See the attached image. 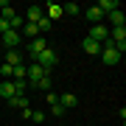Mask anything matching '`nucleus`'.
<instances>
[{
  "instance_id": "nucleus-4",
  "label": "nucleus",
  "mask_w": 126,
  "mask_h": 126,
  "mask_svg": "<svg viewBox=\"0 0 126 126\" xmlns=\"http://www.w3.org/2000/svg\"><path fill=\"white\" fill-rule=\"evenodd\" d=\"M45 48H48V39H42V36H36V39L28 42V53H31V59H36Z\"/></svg>"
},
{
  "instance_id": "nucleus-28",
  "label": "nucleus",
  "mask_w": 126,
  "mask_h": 126,
  "mask_svg": "<svg viewBox=\"0 0 126 126\" xmlns=\"http://www.w3.org/2000/svg\"><path fill=\"white\" fill-rule=\"evenodd\" d=\"M36 28H39V34H42V31H48V28H50V20H48V17H42L39 23H36Z\"/></svg>"
},
{
  "instance_id": "nucleus-12",
  "label": "nucleus",
  "mask_w": 126,
  "mask_h": 126,
  "mask_svg": "<svg viewBox=\"0 0 126 126\" xmlns=\"http://www.w3.org/2000/svg\"><path fill=\"white\" fill-rule=\"evenodd\" d=\"M20 36H28V42H31V39H36V36H39V28H36L34 23H25L23 28H20Z\"/></svg>"
},
{
  "instance_id": "nucleus-10",
  "label": "nucleus",
  "mask_w": 126,
  "mask_h": 126,
  "mask_svg": "<svg viewBox=\"0 0 126 126\" xmlns=\"http://www.w3.org/2000/svg\"><path fill=\"white\" fill-rule=\"evenodd\" d=\"M84 17L90 20L93 25H101V20H104V11L98 9V6H93V9H87V11H84Z\"/></svg>"
},
{
  "instance_id": "nucleus-24",
  "label": "nucleus",
  "mask_w": 126,
  "mask_h": 126,
  "mask_svg": "<svg viewBox=\"0 0 126 126\" xmlns=\"http://www.w3.org/2000/svg\"><path fill=\"white\" fill-rule=\"evenodd\" d=\"M45 104H48V107L59 104V95H56V93H45Z\"/></svg>"
},
{
  "instance_id": "nucleus-3",
  "label": "nucleus",
  "mask_w": 126,
  "mask_h": 126,
  "mask_svg": "<svg viewBox=\"0 0 126 126\" xmlns=\"http://www.w3.org/2000/svg\"><path fill=\"white\" fill-rule=\"evenodd\" d=\"M101 62L112 67V64H118V62H121V53H118L115 48H101Z\"/></svg>"
},
{
  "instance_id": "nucleus-16",
  "label": "nucleus",
  "mask_w": 126,
  "mask_h": 126,
  "mask_svg": "<svg viewBox=\"0 0 126 126\" xmlns=\"http://www.w3.org/2000/svg\"><path fill=\"white\" fill-rule=\"evenodd\" d=\"M11 17H14V9L6 0H0V20H6V23H11Z\"/></svg>"
},
{
  "instance_id": "nucleus-23",
  "label": "nucleus",
  "mask_w": 126,
  "mask_h": 126,
  "mask_svg": "<svg viewBox=\"0 0 126 126\" xmlns=\"http://www.w3.org/2000/svg\"><path fill=\"white\" fill-rule=\"evenodd\" d=\"M0 76H6V81H9V76H14V67L6 62H0Z\"/></svg>"
},
{
  "instance_id": "nucleus-22",
  "label": "nucleus",
  "mask_w": 126,
  "mask_h": 126,
  "mask_svg": "<svg viewBox=\"0 0 126 126\" xmlns=\"http://www.w3.org/2000/svg\"><path fill=\"white\" fill-rule=\"evenodd\" d=\"M62 11H64V14H73V17H79L81 9H79V3H67V6H62Z\"/></svg>"
},
{
  "instance_id": "nucleus-11",
  "label": "nucleus",
  "mask_w": 126,
  "mask_h": 126,
  "mask_svg": "<svg viewBox=\"0 0 126 126\" xmlns=\"http://www.w3.org/2000/svg\"><path fill=\"white\" fill-rule=\"evenodd\" d=\"M42 11H45V17H48V20H59V17L64 14V11H62V6H59V3H48V6H45Z\"/></svg>"
},
{
  "instance_id": "nucleus-19",
  "label": "nucleus",
  "mask_w": 126,
  "mask_h": 126,
  "mask_svg": "<svg viewBox=\"0 0 126 126\" xmlns=\"http://www.w3.org/2000/svg\"><path fill=\"white\" fill-rule=\"evenodd\" d=\"M59 104H62L64 109H70V107H76V95H73V93H64V95H59Z\"/></svg>"
},
{
  "instance_id": "nucleus-7",
  "label": "nucleus",
  "mask_w": 126,
  "mask_h": 126,
  "mask_svg": "<svg viewBox=\"0 0 126 126\" xmlns=\"http://www.w3.org/2000/svg\"><path fill=\"white\" fill-rule=\"evenodd\" d=\"M109 39H112V45L126 42V25H115V28H109Z\"/></svg>"
},
{
  "instance_id": "nucleus-13",
  "label": "nucleus",
  "mask_w": 126,
  "mask_h": 126,
  "mask_svg": "<svg viewBox=\"0 0 126 126\" xmlns=\"http://www.w3.org/2000/svg\"><path fill=\"white\" fill-rule=\"evenodd\" d=\"M14 95H17L14 93V81H0V98L9 101V98H14Z\"/></svg>"
},
{
  "instance_id": "nucleus-17",
  "label": "nucleus",
  "mask_w": 126,
  "mask_h": 126,
  "mask_svg": "<svg viewBox=\"0 0 126 126\" xmlns=\"http://www.w3.org/2000/svg\"><path fill=\"white\" fill-rule=\"evenodd\" d=\"M6 64H11V67L23 64V53H20V50H9V53H6Z\"/></svg>"
},
{
  "instance_id": "nucleus-21",
  "label": "nucleus",
  "mask_w": 126,
  "mask_h": 126,
  "mask_svg": "<svg viewBox=\"0 0 126 126\" xmlns=\"http://www.w3.org/2000/svg\"><path fill=\"white\" fill-rule=\"evenodd\" d=\"M34 87H39V90H42V93H50V76H42V79H39V81H36V84H34Z\"/></svg>"
},
{
  "instance_id": "nucleus-5",
  "label": "nucleus",
  "mask_w": 126,
  "mask_h": 126,
  "mask_svg": "<svg viewBox=\"0 0 126 126\" xmlns=\"http://www.w3.org/2000/svg\"><path fill=\"white\" fill-rule=\"evenodd\" d=\"M0 36H3V45L9 48V50H17V45H20V31H11V28H9V31L0 34Z\"/></svg>"
},
{
  "instance_id": "nucleus-25",
  "label": "nucleus",
  "mask_w": 126,
  "mask_h": 126,
  "mask_svg": "<svg viewBox=\"0 0 126 126\" xmlns=\"http://www.w3.org/2000/svg\"><path fill=\"white\" fill-rule=\"evenodd\" d=\"M50 112H53L56 118H62L64 112H67V109H64V107H62V104H53V107H50Z\"/></svg>"
},
{
  "instance_id": "nucleus-14",
  "label": "nucleus",
  "mask_w": 126,
  "mask_h": 126,
  "mask_svg": "<svg viewBox=\"0 0 126 126\" xmlns=\"http://www.w3.org/2000/svg\"><path fill=\"white\" fill-rule=\"evenodd\" d=\"M107 17L112 20V28H115V25H123V23H126V14H123V9H115V11H109Z\"/></svg>"
},
{
  "instance_id": "nucleus-26",
  "label": "nucleus",
  "mask_w": 126,
  "mask_h": 126,
  "mask_svg": "<svg viewBox=\"0 0 126 126\" xmlns=\"http://www.w3.org/2000/svg\"><path fill=\"white\" fill-rule=\"evenodd\" d=\"M17 79H25V64H17V67H14V81Z\"/></svg>"
},
{
  "instance_id": "nucleus-20",
  "label": "nucleus",
  "mask_w": 126,
  "mask_h": 126,
  "mask_svg": "<svg viewBox=\"0 0 126 126\" xmlns=\"http://www.w3.org/2000/svg\"><path fill=\"white\" fill-rule=\"evenodd\" d=\"M25 90H28V81L25 79H17V81H14V93H17V95H25Z\"/></svg>"
},
{
  "instance_id": "nucleus-29",
  "label": "nucleus",
  "mask_w": 126,
  "mask_h": 126,
  "mask_svg": "<svg viewBox=\"0 0 126 126\" xmlns=\"http://www.w3.org/2000/svg\"><path fill=\"white\" fill-rule=\"evenodd\" d=\"M9 31V23H6V20H0V34H6Z\"/></svg>"
},
{
  "instance_id": "nucleus-27",
  "label": "nucleus",
  "mask_w": 126,
  "mask_h": 126,
  "mask_svg": "<svg viewBox=\"0 0 126 126\" xmlns=\"http://www.w3.org/2000/svg\"><path fill=\"white\" fill-rule=\"evenodd\" d=\"M28 121H31V123H45V115H42V112H31Z\"/></svg>"
},
{
  "instance_id": "nucleus-2",
  "label": "nucleus",
  "mask_w": 126,
  "mask_h": 126,
  "mask_svg": "<svg viewBox=\"0 0 126 126\" xmlns=\"http://www.w3.org/2000/svg\"><path fill=\"white\" fill-rule=\"evenodd\" d=\"M42 76H50V70L39 67V64H36V62H31V64H28V67H25V81L31 79V87H34V84H36V81H39Z\"/></svg>"
},
{
  "instance_id": "nucleus-1",
  "label": "nucleus",
  "mask_w": 126,
  "mask_h": 126,
  "mask_svg": "<svg viewBox=\"0 0 126 126\" xmlns=\"http://www.w3.org/2000/svg\"><path fill=\"white\" fill-rule=\"evenodd\" d=\"M34 62H36V64H39V67H45V70H53V64L59 62V56H56V50H53V48H50V45H48V48H45V50H42V53H39V56H36V59H34Z\"/></svg>"
},
{
  "instance_id": "nucleus-6",
  "label": "nucleus",
  "mask_w": 126,
  "mask_h": 126,
  "mask_svg": "<svg viewBox=\"0 0 126 126\" xmlns=\"http://www.w3.org/2000/svg\"><path fill=\"white\" fill-rule=\"evenodd\" d=\"M87 36H90V39H95V42H104V39L109 36V28H107V25H93Z\"/></svg>"
},
{
  "instance_id": "nucleus-9",
  "label": "nucleus",
  "mask_w": 126,
  "mask_h": 126,
  "mask_svg": "<svg viewBox=\"0 0 126 126\" xmlns=\"http://www.w3.org/2000/svg\"><path fill=\"white\" fill-rule=\"evenodd\" d=\"M81 48H84L87 53H93V56H101V42L90 39V36H84V42H81Z\"/></svg>"
},
{
  "instance_id": "nucleus-15",
  "label": "nucleus",
  "mask_w": 126,
  "mask_h": 126,
  "mask_svg": "<svg viewBox=\"0 0 126 126\" xmlns=\"http://www.w3.org/2000/svg\"><path fill=\"white\" fill-rule=\"evenodd\" d=\"M98 9L104 11V17H107L109 11H115V9H121V3H118V0H101V3H98Z\"/></svg>"
},
{
  "instance_id": "nucleus-8",
  "label": "nucleus",
  "mask_w": 126,
  "mask_h": 126,
  "mask_svg": "<svg viewBox=\"0 0 126 126\" xmlns=\"http://www.w3.org/2000/svg\"><path fill=\"white\" fill-rule=\"evenodd\" d=\"M45 17V11H42V6H31V9H28V14H25V23H39V20Z\"/></svg>"
},
{
  "instance_id": "nucleus-18",
  "label": "nucleus",
  "mask_w": 126,
  "mask_h": 126,
  "mask_svg": "<svg viewBox=\"0 0 126 126\" xmlns=\"http://www.w3.org/2000/svg\"><path fill=\"white\" fill-rule=\"evenodd\" d=\"M9 107L11 109H25L28 107V98H25V95H14V98H9Z\"/></svg>"
}]
</instances>
